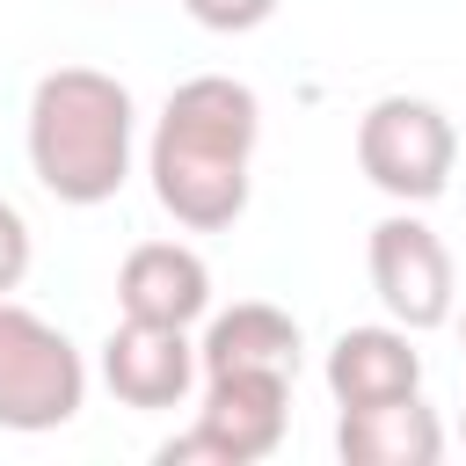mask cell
I'll return each instance as SVG.
<instances>
[{
	"label": "cell",
	"instance_id": "6da1fadb",
	"mask_svg": "<svg viewBox=\"0 0 466 466\" xmlns=\"http://www.w3.org/2000/svg\"><path fill=\"white\" fill-rule=\"evenodd\" d=\"M255 138H262V102L248 80H233V73L182 80L153 124V146H146V175H153L160 211L189 233H226L248 211Z\"/></svg>",
	"mask_w": 466,
	"mask_h": 466
},
{
	"label": "cell",
	"instance_id": "7a4b0ae2",
	"mask_svg": "<svg viewBox=\"0 0 466 466\" xmlns=\"http://www.w3.org/2000/svg\"><path fill=\"white\" fill-rule=\"evenodd\" d=\"M29 175L44 197L95 211L131 182V87L95 66H58L29 95Z\"/></svg>",
	"mask_w": 466,
	"mask_h": 466
},
{
	"label": "cell",
	"instance_id": "3957f363",
	"mask_svg": "<svg viewBox=\"0 0 466 466\" xmlns=\"http://www.w3.org/2000/svg\"><path fill=\"white\" fill-rule=\"evenodd\" d=\"M87 400V364L73 350L66 328H51L44 313L0 299V430L44 437L66 430Z\"/></svg>",
	"mask_w": 466,
	"mask_h": 466
},
{
	"label": "cell",
	"instance_id": "277c9868",
	"mask_svg": "<svg viewBox=\"0 0 466 466\" xmlns=\"http://www.w3.org/2000/svg\"><path fill=\"white\" fill-rule=\"evenodd\" d=\"M357 167L393 204H437L459 167V131L422 95H379L357 116Z\"/></svg>",
	"mask_w": 466,
	"mask_h": 466
},
{
	"label": "cell",
	"instance_id": "5b68a950",
	"mask_svg": "<svg viewBox=\"0 0 466 466\" xmlns=\"http://www.w3.org/2000/svg\"><path fill=\"white\" fill-rule=\"evenodd\" d=\"M291 422V371H204V408L182 437H167L160 466H255L284 444Z\"/></svg>",
	"mask_w": 466,
	"mask_h": 466
},
{
	"label": "cell",
	"instance_id": "8992f818",
	"mask_svg": "<svg viewBox=\"0 0 466 466\" xmlns=\"http://www.w3.org/2000/svg\"><path fill=\"white\" fill-rule=\"evenodd\" d=\"M364 269H371V291L386 306V320L430 335L451 320V299H459V277H451V248L415 218V204H400L393 218L371 226L364 240Z\"/></svg>",
	"mask_w": 466,
	"mask_h": 466
},
{
	"label": "cell",
	"instance_id": "52a82bcc",
	"mask_svg": "<svg viewBox=\"0 0 466 466\" xmlns=\"http://www.w3.org/2000/svg\"><path fill=\"white\" fill-rule=\"evenodd\" d=\"M204 357L189 342V328H160V320H116L102 342V386L124 408H182L197 386Z\"/></svg>",
	"mask_w": 466,
	"mask_h": 466
},
{
	"label": "cell",
	"instance_id": "ba28073f",
	"mask_svg": "<svg viewBox=\"0 0 466 466\" xmlns=\"http://www.w3.org/2000/svg\"><path fill=\"white\" fill-rule=\"evenodd\" d=\"M116 306L124 320H160V328H197L211 313V269L182 240H138L116 269Z\"/></svg>",
	"mask_w": 466,
	"mask_h": 466
},
{
	"label": "cell",
	"instance_id": "9c48e42d",
	"mask_svg": "<svg viewBox=\"0 0 466 466\" xmlns=\"http://www.w3.org/2000/svg\"><path fill=\"white\" fill-rule=\"evenodd\" d=\"M328 393H335V408H371V400L422 393V350H415V328H400V320L342 328L335 350H328Z\"/></svg>",
	"mask_w": 466,
	"mask_h": 466
},
{
	"label": "cell",
	"instance_id": "30bf717a",
	"mask_svg": "<svg viewBox=\"0 0 466 466\" xmlns=\"http://www.w3.org/2000/svg\"><path fill=\"white\" fill-rule=\"evenodd\" d=\"M335 451H342V466H437L444 459V422L422 408V393L342 408L335 415Z\"/></svg>",
	"mask_w": 466,
	"mask_h": 466
},
{
	"label": "cell",
	"instance_id": "8fae6325",
	"mask_svg": "<svg viewBox=\"0 0 466 466\" xmlns=\"http://www.w3.org/2000/svg\"><path fill=\"white\" fill-rule=\"evenodd\" d=\"M197 357H204V371H291L299 379V320L284 306L240 299V306L211 313Z\"/></svg>",
	"mask_w": 466,
	"mask_h": 466
},
{
	"label": "cell",
	"instance_id": "7c38bea8",
	"mask_svg": "<svg viewBox=\"0 0 466 466\" xmlns=\"http://www.w3.org/2000/svg\"><path fill=\"white\" fill-rule=\"evenodd\" d=\"M182 15L197 29H218V36H248L277 15V0H182Z\"/></svg>",
	"mask_w": 466,
	"mask_h": 466
},
{
	"label": "cell",
	"instance_id": "4fadbf2b",
	"mask_svg": "<svg viewBox=\"0 0 466 466\" xmlns=\"http://www.w3.org/2000/svg\"><path fill=\"white\" fill-rule=\"evenodd\" d=\"M29 255H36V248H29V218H22V211L0 197V299H7V291L29 277Z\"/></svg>",
	"mask_w": 466,
	"mask_h": 466
},
{
	"label": "cell",
	"instance_id": "5bb4252c",
	"mask_svg": "<svg viewBox=\"0 0 466 466\" xmlns=\"http://www.w3.org/2000/svg\"><path fill=\"white\" fill-rule=\"evenodd\" d=\"M459 350H466V320H459Z\"/></svg>",
	"mask_w": 466,
	"mask_h": 466
},
{
	"label": "cell",
	"instance_id": "9a60e30c",
	"mask_svg": "<svg viewBox=\"0 0 466 466\" xmlns=\"http://www.w3.org/2000/svg\"><path fill=\"white\" fill-rule=\"evenodd\" d=\"M459 437H466V415H459Z\"/></svg>",
	"mask_w": 466,
	"mask_h": 466
}]
</instances>
